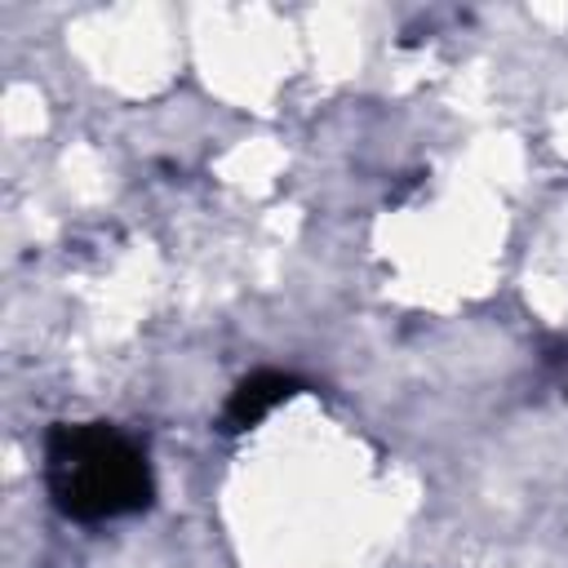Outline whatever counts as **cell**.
<instances>
[{"mask_svg":"<svg viewBox=\"0 0 568 568\" xmlns=\"http://www.w3.org/2000/svg\"><path fill=\"white\" fill-rule=\"evenodd\" d=\"M302 390H306V382H302L297 373H284V368H253V373H244V377L231 386V395H226V404H222V413H217V430H222V435H244V430L262 426L280 404H288V399L302 395Z\"/></svg>","mask_w":568,"mask_h":568,"instance_id":"2","label":"cell"},{"mask_svg":"<svg viewBox=\"0 0 568 568\" xmlns=\"http://www.w3.org/2000/svg\"><path fill=\"white\" fill-rule=\"evenodd\" d=\"M40 479L71 524L129 519L155 501V466L142 439L111 422H53L40 444Z\"/></svg>","mask_w":568,"mask_h":568,"instance_id":"1","label":"cell"}]
</instances>
